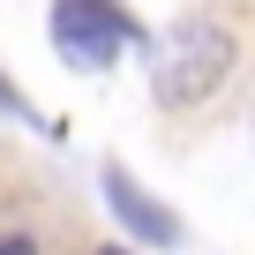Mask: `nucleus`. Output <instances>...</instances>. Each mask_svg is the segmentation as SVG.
<instances>
[{
    "mask_svg": "<svg viewBox=\"0 0 255 255\" xmlns=\"http://www.w3.org/2000/svg\"><path fill=\"white\" fill-rule=\"evenodd\" d=\"M53 38H60V60L68 68H113V53L135 38V23H128L113 0H60L53 8Z\"/></svg>",
    "mask_w": 255,
    "mask_h": 255,
    "instance_id": "1",
    "label": "nucleus"
},
{
    "mask_svg": "<svg viewBox=\"0 0 255 255\" xmlns=\"http://www.w3.org/2000/svg\"><path fill=\"white\" fill-rule=\"evenodd\" d=\"M105 203H113V218L135 233V240H150V248H180V218H173L158 195H143L120 165H105Z\"/></svg>",
    "mask_w": 255,
    "mask_h": 255,
    "instance_id": "2",
    "label": "nucleus"
},
{
    "mask_svg": "<svg viewBox=\"0 0 255 255\" xmlns=\"http://www.w3.org/2000/svg\"><path fill=\"white\" fill-rule=\"evenodd\" d=\"M0 255H38V248H30L23 233H0Z\"/></svg>",
    "mask_w": 255,
    "mask_h": 255,
    "instance_id": "4",
    "label": "nucleus"
},
{
    "mask_svg": "<svg viewBox=\"0 0 255 255\" xmlns=\"http://www.w3.org/2000/svg\"><path fill=\"white\" fill-rule=\"evenodd\" d=\"M105 255H120V248H105Z\"/></svg>",
    "mask_w": 255,
    "mask_h": 255,
    "instance_id": "5",
    "label": "nucleus"
},
{
    "mask_svg": "<svg viewBox=\"0 0 255 255\" xmlns=\"http://www.w3.org/2000/svg\"><path fill=\"white\" fill-rule=\"evenodd\" d=\"M218 68H225V38H218V30H180V68H165L158 83H165V98H173V105H188Z\"/></svg>",
    "mask_w": 255,
    "mask_h": 255,
    "instance_id": "3",
    "label": "nucleus"
}]
</instances>
